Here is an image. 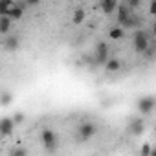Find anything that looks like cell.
<instances>
[{
  "label": "cell",
  "instance_id": "7a4b0ae2",
  "mask_svg": "<svg viewBox=\"0 0 156 156\" xmlns=\"http://www.w3.org/2000/svg\"><path fill=\"white\" fill-rule=\"evenodd\" d=\"M94 61H96V66H105L110 59V53H108V44L99 41L96 42V48H94Z\"/></svg>",
  "mask_w": 156,
  "mask_h": 156
},
{
  "label": "cell",
  "instance_id": "3957f363",
  "mask_svg": "<svg viewBox=\"0 0 156 156\" xmlns=\"http://www.w3.org/2000/svg\"><path fill=\"white\" fill-rule=\"evenodd\" d=\"M98 132V127L92 123V121H83L79 127H77V140L79 141H88L96 136Z\"/></svg>",
  "mask_w": 156,
  "mask_h": 156
},
{
  "label": "cell",
  "instance_id": "603a6c76",
  "mask_svg": "<svg viewBox=\"0 0 156 156\" xmlns=\"http://www.w3.org/2000/svg\"><path fill=\"white\" fill-rule=\"evenodd\" d=\"M151 156H156V147H152V152H151Z\"/></svg>",
  "mask_w": 156,
  "mask_h": 156
},
{
  "label": "cell",
  "instance_id": "8992f818",
  "mask_svg": "<svg viewBox=\"0 0 156 156\" xmlns=\"http://www.w3.org/2000/svg\"><path fill=\"white\" fill-rule=\"evenodd\" d=\"M15 121L13 118H4L2 121H0V134H2L4 138H9L13 132H15Z\"/></svg>",
  "mask_w": 156,
  "mask_h": 156
},
{
  "label": "cell",
  "instance_id": "ffe728a7",
  "mask_svg": "<svg viewBox=\"0 0 156 156\" xmlns=\"http://www.w3.org/2000/svg\"><path fill=\"white\" fill-rule=\"evenodd\" d=\"M125 4H127V8H129L130 11H134V9H138V8H140V0H127Z\"/></svg>",
  "mask_w": 156,
  "mask_h": 156
},
{
  "label": "cell",
  "instance_id": "7402d4cb",
  "mask_svg": "<svg viewBox=\"0 0 156 156\" xmlns=\"http://www.w3.org/2000/svg\"><path fill=\"white\" fill-rule=\"evenodd\" d=\"M152 35H154V37H156V22H154V24H152Z\"/></svg>",
  "mask_w": 156,
  "mask_h": 156
},
{
  "label": "cell",
  "instance_id": "4fadbf2b",
  "mask_svg": "<svg viewBox=\"0 0 156 156\" xmlns=\"http://www.w3.org/2000/svg\"><path fill=\"white\" fill-rule=\"evenodd\" d=\"M11 19L9 17H6V15H2L0 17V33L2 35H8L9 33V30H11Z\"/></svg>",
  "mask_w": 156,
  "mask_h": 156
},
{
  "label": "cell",
  "instance_id": "9c48e42d",
  "mask_svg": "<svg viewBox=\"0 0 156 156\" xmlns=\"http://www.w3.org/2000/svg\"><path fill=\"white\" fill-rule=\"evenodd\" d=\"M4 48H6L8 51H15V50L19 48V37H17V35H8V37L4 39Z\"/></svg>",
  "mask_w": 156,
  "mask_h": 156
},
{
  "label": "cell",
  "instance_id": "8fae6325",
  "mask_svg": "<svg viewBox=\"0 0 156 156\" xmlns=\"http://www.w3.org/2000/svg\"><path fill=\"white\" fill-rule=\"evenodd\" d=\"M15 6H17L15 0H4V2H0V17H2V15H6V17H8Z\"/></svg>",
  "mask_w": 156,
  "mask_h": 156
},
{
  "label": "cell",
  "instance_id": "7c38bea8",
  "mask_svg": "<svg viewBox=\"0 0 156 156\" xmlns=\"http://www.w3.org/2000/svg\"><path fill=\"white\" fill-rule=\"evenodd\" d=\"M22 15H24V4H20V2H17V6L11 9V13L8 15L11 20H20L22 19Z\"/></svg>",
  "mask_w": 156,
  "mask_h": 156
},
{
  "label": "cell",
  "instance_id": "d6986e66",
  "mask_svg": "<svg viewBox=\"0 0 156 156\" xmlns=\"http://www.w3.org/2000/svg\"><path fill=\"white\" fill-rule=\"evenodd\" d=\"M11 101H13V96H11L9 92H4V94H2V98H0V103H2V107H8Z\"/></svg>",
  "mask_w": 156,
  "mask_h": 156
},
{
  "label": "cell",
  "instance_id": "2e32d148",
  "mask_svg": "<svg viewBox=\"0 0 156 156\" xmlns=\"http://www.w3.org/2000/svg\"><path fill=\"white\" fill-rule=\"evenodd\" d=\"M9 156H28V151L24 147H13L11 152H9Z\"/></svg>",
  "mask_w": 156,
  "mask_h": 156
},
{
  "label": "cell",
  "instance_id": "9a60e30c",
  "mask_svg": "<svg viewBox=\"0 0 156 156\" xmlns=\"http://www.w3.org/2000/svg\"><path fill=\"white\" fill-rule=\"evenodd\" d=\"M108 37H110L112 41H119V39H123V37H125V30H123V28H119V26H114V28H110V30H108Z\"/></svg>",
  "mask_w": 156,
  "mask_h": 156
},
{
  "label": "cell",
  "instance_id": "52a82bcc",
  "mask_svg": "<svg viewBox=\"0 0 156 156\" xmlns=\"http://www.w3.org/2000/svg\"><path fill=\"white\" fill-rule=\"evenodd\" d=\"M129 132L134 134V136H141L145 132V121L141 118H132L130 125H129Z\"/></svg>",
  "mask_w": 156,
  "mask_h": 156
},
{
  "label": "cell",
  "instance_id": "ba28073f",
  "mask_svg": "<svg viewBox=\"0 0 156 156\" xmlns=\"http://www.w3.org/2000/svg\"><path fill=\"white\" fill-rule=\"evenodd\" d=\"M99 8H101V11H103L105 15H112V13H116V11H118L119 2H118V0H101Z\"/></svg>",
  "mask_w": 156,
  "mask_h": 156
},
{
  "label": "cell",
  "instance_id": "277c9868",
  "mask_svg": "<svg viewBox=\"0 0 156 156\" xmlns=\"http://www.w3.org/2000/svg\"><path fill=\"white\" fill-rule=\"evenodd\" d=\"M136 107H138V112H140L141 116H149V114L154 110V107H156V98H152V96H143V98L138 99Z\"/></svg>",
  "mask_w": 156,
  "mask_h": 156
},
{
  "label": "cell",
  "instance_id": "6da1fadb",
  "mask_svg": "<svg viewBox=\"0 0 156 156\" xmlns=\"http://www.w3.org/2000/svg\"><path fill=\"white\" fill-rule=\"evenodd\" d=\"M132 46H134V51L136 53H147L149 48L152 46L149 33L143 31V30H136L134 31V39H132Z\"/></svg>",
  "mask_w": 156,
  "mask_h": 156
},
{
  "label": "cell",
  "instance_id": "30bf717a",
  "mask_svg": "<svg viewBox=\"0 0 156 156\" xmlns=\"http://www.w3.org/2000/svg\"><path fill=\"white\" fill-rule=\"evenodd\" d=\"M105 70H107V72H110V73L119 72V70H121V61H119L118 57H110V59H108V62L105 64Z\"/></svg>",
  "mask_w": 156,
  "mask_h": 156
},
{
  "label": "cell",
  "instance_id": "5b68a950",
  "mask_svg": "<svg viewBox=\"0 0 156 156\" xmlns=\"http://www.w3.org/2000/svg\"><path fill=\"white\" fill-rule=\"evenodd\" d=\"M41 143L44 145V149L48 152H53L55 151V145H57V136L51 129H44L41 132Z\"/></svg>",
  "mask_w": 156,
  "mask_h": 156
},
{
  "label": "cell",
  "instance_id": "ac0fdd59",
  "mask_svg": "<svg viewBox=\"0 0 156 156\" xmlns=\"http://www.w3.org/2000/svg\"><path fill=\"white\" fill-rule=\"evenodd\" d=\"M151 152H152V145L145 141V143L141 145V151H140V156H151Z\"/></svg>",
  "mask_w": 156,
  "mask_h": 156
},
{
  "label": "cell",
  "instance_id": "5bb4252c",
  "mask_svg": "<svg viewBox=\"0 0 156 156\" xmlns=\"http://www.w3.org/2000/svg\"><path fill=\"white\" fill-rule=\"evenodd\" d=\"M85 17H87L85 9H81V8H77V9L73 11V15H72V22H73V26H79V24H83Z\"/></svg>",
  "mask_w": 156,
  "mask_h": 156
},
{
  "label": "cell",
  "instance_id": "e0dca14e",
  "mask_svg": "<svg viewBox=\"0 0 156 156\" xmlns=\"http://www.w3.org/2000/svg\"><path fill=\"white\" fill-rule=\"evenodd\" d=\"M13 121H15V125L24 123V121H26V114H24V112H20V110H19V112H15V114H13Z\"/></svg>",
  "mask_w": 156,
  "mask_h": 156
},
{
  "label": "cell",
  "instance_id": "44dd1931",
  "mask_svg": "<svg viewBox=\"0 0 156 156\" xmlns=\"http://www.w3.org/2000/svg\"><path fill=\"white\" fill-rule=\"evenodd\" d=\"M149 13L152 17H156V0H151V2H149Z\"/></svg>",
  "mask_w": 156,
  "mask_h": 156
}]
</instances>
